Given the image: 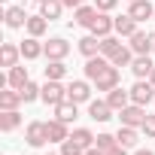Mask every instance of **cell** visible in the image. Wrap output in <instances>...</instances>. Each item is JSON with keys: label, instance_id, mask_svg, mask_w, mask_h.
<instances>
[{"label": "cell", "instance_id": "22", "mask_svg": "<svg viewBox=\"0 0 155 155\" xmlns=\"http://www.w3.org/2000/svg\"><path fill=\"white\" fill-rule=\"evenodd\" d=\"M55 119H61L64 125H70V122L76 119V104H73V101H64V104H58V107H55Z\"/></svg>", "mask_w": 155, "mask_h": 155}, {"label": "cell", "instance_id": "10", "mask_svg": "<svg viewBox=\"0 0 155 155\" xmlns=\"http://www.w3.org/2000/svg\"><path fill=\"white\" fill-rule=\"evenodd\" d=\"M128 15H131V18H137V21H146V18H155V6L149 3V0H131Z\"/></svg>", "mask_w": 155, "mask_h": 155}, {"label": "cell", "instance_id": "16", "mask_svg": "<svg viewBox=\"0 0 155 155\" xmlns=\"http://www.w3.org/2000/svg\"><path fill=\"white\" fill-rule=\"evenodd\" d=\"M107 104H110L113 110H125V107L131 104V91H125V88H119V85H116V88L107 94Z\"/></svg>", "mask_w": 155, "mask_h": 155}, {"label": "cell", "instance_id": "1", "mask_svg": "<svg viewBox=\"0 0 155 155\" xmlns=\"http://www.w3.org/2000/svg\"><path fill=\"white\" fill-rule=\"evenodd\" d=\"M40 97H43L49 107H58V104H64V101H67V88H64L58 79H46V85H43Z\"/></svg>", "mask_w": 155, "mask_h": 155}, {"label": "cell", "instance_id": "25", "mask_svg": "<svg viewBox=\"0 0 155 155\" xmlns=\"http://www.w3.org/2000/svg\"><path fill=\"white\" fill-rule=\"evenodd\" d=\"M18 49H21V58H28V61H34V58H40V55H43V46L37 43V37L25 40V43H21Z\"/></svg>", "mask_w": 155, "mask_h": 155}, {"label": "cell", "instance_id": "17", "mask_svg": "<svg viewBox=\"0 0 155 155\" xmlns=\"http://www.w3.org/2000/svg\"><path fill=\"white\" fill-rule=\"evenodd\" d=\"M18 55H21V49L12 46V43H3V46H0V64H3V67H15V64H18Z\"/></svg>", "mask_w": 155, "mask_h": 155}, {"label": "cell", "instance_id": "27", "mask_svg": "<svg viewBox=\"0 0 155 155\" xmlns=\"http://www.w3.org/2000/svg\"><path fill=\"white\" fill-rule=\"evenodd\" d=\"M28 18L31 15H25V9H18V6H9L6 9V25L9 28H21V25H28Z\"/></svg>", "mask_w": 155, "mask_h": 155}, {"label": "cell", "instance_id": "42", "mask_svg": "<svg viewBox=\"0 0 155 155\" xmlns=\"http://www.w3.org/2000/svg\"><path fill=\"white\" fill-rule=\"evenodd\" d=\"M37 3H43V0H37Z\"/></svg>", "mask_w": 155, "mask_h": 155}, {"label": "cell", "instance_id": "33", "mask_svg": "<svg viewBox=\"0 0 155 155\" xmlns=\"http://www.w3.org/2000/svg\"><path fill=\"white\" fill-rule=\"evenodd\" d=\"M40 91H43V88H40V85H34V82H28V85H21V88H18V94H21V101H25V104L37 101V97H40Z\"/></svg>", "mask_w": 155, "mask_h": 155}, {"label": "cell", "instance_id": "41", "mask_svg": "<svg viewBox=\"0 0 155 155\" xmlns=\"http://www.w3.org/2000/svg\"><path fill=\"white\" fill-rule=\"evenodd\" d=\"M149 82H152V85H155V70H152V73H149Z\"/></svg>", "mask_w": 155, "mask_h": 155}, {"label": "cell", "instance_id": "31", "mask_svg": "<svg viewBox=\"0 0 155 155\" xmlns=\"http://www.w3.org/2000/svg\"><path fill=\"white\" fill-rule=\"evenodd\" d=\"M110 61H113V67H128V64L134 61V49H125V46H122V49H119Z\"/></svg>", "mask_w": 155, "mask_h": 155}, {"label": "cell", "instance_id": "39", "mask_svg": "<svg viewBox=\"0 0 155 155\" xmlns=\"http://www.w3.org/2000/svg\"><path fill=\"white\" fill-rule=\"evenodd\" d=\"M85 155H107V152H104L101 146H88V149H85Z\"/></svg>", "mask_w": 155, "mask_h": 155}, {"label": "cell", "instance_id": "35", "mask_svg": "<svg viewBox=\"0 0 155 155\" xmlns=\"http://www.w3.org/2000/svg\"><path fill=\"white\" fill-rule=\"evenodd\" d=\"M116 143H119V140H116L113 134H97V146H101L104 152H110V149H113Z\"/></svg>", "mask_w": 155, "mask_h": 155}, {"label": "cell", "instance_id": "3", "mask_svg": "<svg viewBox=\"0 0 155 155\" xmlns=\"http://www.w3.org/2000/svg\"><path fill=\"white\" fill-rule=\"evenodd\" d=\"M119 119H122V125L143 128V122H146V110H143L140 104H128L125 110H119Z\"/></svg>", "mask_w": 155, "mask_h": 155}, {"label": "cell", "instance_id": "13", "mask_svg": "<svg viewBox=\"0 0 155 155\" xmlns=\"http://www.w3.org/2000/svg\"><path fill=\"white\" fill-rule=\"evenodd\" d=\"M46 134H49V143H64L70 134H67V125L61 122V119H52V122H46Z\"/></svg>", "mask_w": 155, "mask_h": 155}, {"label": "cell", "instance_id": "43", "mask_svg": "<svg viewBox=\"0 0 155 155\" xmlns=\"http://www.w3.org/2000/svg\"><path fill=\"white\" fill-rule=\"evenodd\" d=\"M3 3H6V0H3Z\"/></svg>", "mask_w": 155, "mask_h": 155}, {"label": "cell", "instance_id": "4", "mask_svg": "<svg viewBox=\"0 0 155 155\" xmlns=\"http://www.w3.org/2000/svg\"><path fill=\"white\" fill-rule=\"evenodd\" d=\"M119 79H122V73H119V67H113V61H110V67L94 79V88H97V91H113V88L119 85Z\"/></svg>", "mask_w": 155, "mask_h": 155}, {"label": "cell", "instance_id": "30", "mask_svg": "<svg viewBox=\"0 0 155 155\" xmlns=\"http://www.w3.org/2000/svg\"><path fill=\"white\" fill-rule=\"evenodd\" d=\"M73 140L79 143L82 149H88V146H94V140H97V137H94L88 128H76V131H73Z\"/></svg>", "mask_w": 155, "mask_h": 155}, {"label": "cell", "instance_id": "7", "mask_svg": "<svg viewBox=\"0 0 155 155\" xmlns=\"http://www.w3.org/2000/svg\"><path fill=\"white\" fill-rule=\"evenodd\" d=\"M91 97V88H88V82H82V79H73L70 85H67V101H73V104H85Z\"/></svg>", "mask_w": 155, "mask_h": 155}, {"label": "cell", "instance_id": "19", "mask_svg": "<svg viewBox=\"0 0 155 155\" xmlns=\"http://www.w3.org/2000/svg\"><path fill=\"white\" fill-rule=\"evenodd\" d=\"M79 52H82L85 58H94V55H101V37H94V34L82 37V40H79Z\"/></svg>", "mask_w": 155, "mask_h": 155}, {"label": "cell", "instance_id": "36", "mask_svg": "<svg viewBox=\"0 0 155 155\" xmlns=\"http://www.w3.org/2000/svg\"><path fill=\"white\" fill-rule=\"evenodd\" d=\"M143 134H146V137H155V116H146V122H143Z\"/></svg>", "mask_w": 155, "mask_h": 155}, {"label": "cell", "instance_id": "14", "mask_svg": "<svg viewBox=\"0 0 155 155\" xmlns=\"http://www.w3.org/2000/svg\"><path fill=\"white\" fill-rule=\"evenodd\" d=\"M131 70H134L137 79H149V73L155 70V64L149 61V55H137V58L131 61Z\"/></svg>", "mask_w": 155, "mask_h": 155}, {"label": "cell", "instance_id": "5", "mask_svg": "<svg viewBox=\"0 0 155 155\" xmlns=\"http://www.w3.org/2000/svg\"><path fill=\"white\" fill-rule=\"evenodd\" d=\"M67 52H70V43L61 40V37H55V40H49V43L43 46V55H46L49 61H64Z\"/></svg>", "mask_w": 155, "mask_h": 155}, {"label": "cell", "instance_id": "12", "mask_svg": "<svg viewBox=\"0 0 155 155\" xmlns=\"http://www.w3.org/2000/svg\"><path fill=\"white\" fill-rule=\"evenodd\" d=\"M88 116H91L94 122H110V119H113V107H110L107 101H91V104H88Z\"/></svg>", "mask_w": 155, "mask_h": 155}, {"label": "cell", "instance_id": "6", "mask_svg": "<svg viewBox=\"0 0 155 155\" xmlns=\"http://www.w3.org/2000/svg\"><path fill=\"white\" fill-rule=\"evenodd\" d=\"M131 49H134V55H149V52L155 49V37L146 34V31H137V34L131 37Z\"/></svg>", "mask_w": 155, "mask_h": 155}, {"label": "cell", "instance_id": "40", "mask_svg": "<svg viewBox=\"0 0 155 155\" xmlns=\"http://www.w3.org/2000/svg\"><path fill=\"white\" fill-rule=\"evenodd\" d=\"M134 155H155V152H149V149H137Z\"/></svg>", "mask_w": 155, "mask_h": 155}, {"label": "cell", "instance_id": "20", "mask_svg": "<svg viewBox=\"0 0 155 155\" xmlns=\"http://www.w3.org/2000/svg\"><path fill=\"white\" fill-rule=\"evenodd\" d=\"M21 125V116H18V110H3V113H0V131H15Z\"/></svg>", "mask_w": 155, "mask_h": 155}, {"label": "cell", "instance_id": "44", "mask_svg": "<svg viewBox=\"0 0 155 155\" xmlns=\"http://www.w3.org/2000/svg\"><path fill=\"white\" fill-rule=\"evenodd\" d=\"M152 52H155V49H152Z\"/></svg>", "mask_w": 155, "mask_h": 155}, {"label": "cell", "instance_id": "34", "mask_svg": "<svg viewBox=\"0 0 155 155\" xmlns=\"http://www.w3.org/2000/svg\"><path fill=\"white\" fill-rule=\"evenodd\" d=\"M61 155H85V149H82L79 143H76L73 137H67V140L61 143Z\"/></svg>", "mask_w": 155, "mask_h": 155}, {"label": "cell", "instance_id": "2", "mask_svg": "<svg viewBox=\"0 0 155 155\" xmlns=\"http://www.w3.org/2000/svg\"><path fill=\"white\" fill-rule=\"evenodd\" d=\"M152 101H155V85H152L149 79H137V85L131 88V104L146 107V104H152Z\"/></svg>", "mask_w": 155, "mask_h": 155}, {"label": "cell", "instance_id": "23", "mask_svg": "<svg viewBox=\"0 0 155 155\" xmlns=\"http://www.w3.org/2000/svg\"><path fill=\"white\" fill-rule=\"evenodd\" d=\"M6 79H9V88H21V85H28L31 79H28V70L25 67H9V76H6Z\"/></svg>", "mask_w": 155, "mask_h": 155}, {"label": "cell", "instance_id": "8", "mask_svg": "<svg viewBox=\"0 0 155 155\" xmlns=\"http://www.w3.org/2000/svg\"><path fill=\"white\" fill-rule=\"evenodd\" d=\"M88 31H91L94 37H101V40H104V37H110V34L116 31V18H110L107 12H97V18H94V25H91Z\"/></svg>", "mask_w": 155, "mask_h": 155}, {"label": "cell", "instance_id": "15", "mask_svg": "<svg viewBox=\"0 0 155 155\" xmlns=\"http://www.w3.org/2000/svg\"><path fill=\"white\" fill-rule=\"evenodd\" d=\"M97 12L101 9H94V6H79V9H73V21L82 25V28H91L94 18H97Z\"/></svg>", "mask_w": 155, "mask_h": 155}, {"label": "cell", "instance_id": "24", "mask_svg": "<svg viewBox=\"0 0 155 155\" xmlns=\"http://www.w3.org/2000/svg\"><path fill=\"white\" fill-rule=\"evenodd\" d=\"M61 9H64V3H61V0H43V3H40V12H43L49 21L61 18Z\"/></svg>", "mask_w": 155, "mask_h": 155}, {"label": "cell", "instance_id": "9", "mask_svg": "<svg viewBox=\"0 0 155 155\" xmlns=\"http://www.w3.org/2000/svg\"><path fill=\"white\" fill-rule=\"evenodd\" d=\"M25 140H28V146H43V143L49 140V134H46V122H31L28 131H25Z\"/></svg>", "mask_w": 155, "mask_h": 155}, {"label": "cell", "instance_id": "38", "mask_svg": "<svg viewBox=\"0 0 155 155\" xmlns=\"http://www.w3.org/2000/svg\"><path fill=\"white\" fill-rule=\"evenodd\" d=\"M61 3L70 6V9H79V6H82V0H61Z\"/></svg>", "mask_w": 155, "mask_h": 155}, {"label": "cell", "instance_id": "28", "mask_svg": "<svg viewBox=\"0 0 155 155\" xmlns=\"http://www.w3.org/2000/svg\"><path fill=\"white\" fill-rule=\"evenodd\" d=\"M116 140H119L125 149H128V146H134V143H137V128H131V125H122V128H119V134H116Z\"/></svg>", "mask_w": 155, "mask_h": 155}, {"label": "cell", "instance_id": "21", "mask_svg": "<svg viewBox=\"0 0 155 155\" xmlns=\"http://www.w3.org/2000/svg\"><path fill=\"white\" fill-rule=\"evenodd\" d=\"M46 28H49V18H46L43 12L28 18V34H31V37H43V34H46Z\"/></svg>", "mask_w": 155, "mask_h": 155}, {"label": "cell", "instance_id": "18", "mask_svg": "<svg viewBox=\"0 0 155 155\" xmlns=\"http://www.w3.org/2000/svg\"><path fill=\"white\" fill-rule=\"evenodd\" d=\"M137 25H140L137 18L119 15V18H116V34H119V37H134V34H137Z\"/></svg>", "mask_w": 155, "mask_h": 155}, {"label": "cell", "instance_id": "29", "mask_svg": "<svg viewBox=\"0 0 155 155\" xmlns=\"http://www.w3.org/2000/svg\"><path fill=\"white\" fill-rule=\"evenodd\" d=\"M119 49H122V40H116V37H104L101 40V55L104 58H113Z\"/></svg>", "mask_w": 155, "mask_h": 155}, {"label": "cell", "instance_id": "26", "mask_svg": "<svg viewBox=\"0 0 155 155\" xmlns=\"http://www.w3.org/2000/svg\"><path fill=\"white\" fill-rule=\"evenodd\" d=\"M18 104H21L18 88H12V91H0V110H18Z\"/></svg>", "mask_w": 155, "mask_h": 155}, {"label": "cell", "instance_id": "11", "mask_svg": "<svg viewBox=\"0 0 155 155\" xmlns=\"http://www.w3.org/2000/svg\"><path fill=\"white\" fill-rule=\"evenodd\" d=\"M107 67H110V58H104V55H94V58H88V61H85V76L94 82V79H97V76H101Z\"/></svg>", "mask_w": 155, "mask_h": 155}, {"label": "cell", "instance_id": "32", "mask_svg": "<svg viewBox=\"0 0 155 155\" xmlns=\"http://www.w3.org/2000/svg\"><path fill=\"white\" fill-rule=\"evenodd\" d=\"M64 73H67L64 61H49L46 64V79H64Z\"/></svg>", "mask_w": 155, "mask_h": 155}, {"label": "cell", "instance_id": "37", "mask_svg": "<svg viewBox=\"0 0 155 155\" xmlns=\"http://www.w3.org/2000/svg\"><path fill=\"white\" fill-rule=\"evenodd\" d=\"M94 3H97V9H101V12H110V9H116L119 0H94Z\"/></svg>", "mask_w": 155, "mask_h": 155}]
</instances>
